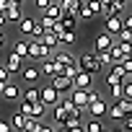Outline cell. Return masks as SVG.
Listing matches in <instances>:
<instances>
[{
	"instance_id": "cell-25",
	"label": "cell",
	"mask_w": 132,
	"mask_h": 132,
	"mask_svg": "<svg viewBox=\"0 0 132 132\" xmlns=\"http://www.w3.org/2000/svg\"><path fill=\"white\" fill-rule=\"evenodd\" d=\"M57 39H60V47H68V44L75 42V31H70V29H60V31H57Z\"/></svg>"
},
{
	"instance_id": "cell-28",
	"label": "cell",
	"mask_w": 132,
	"mask_h": 132,
	"mask_svg": "<svg viewBox=\"0 0 132 132\" xmlns=\"http://www.w3.org/2000/svg\"><path fill=\"white\" fill-rule=\"evenodd\" d=\"M13 52H18L23 60L29 57V39H16V44H13Z\"/></svg>"
},
{
	"instance_id": "cell-22",
	"label": "cell",
	"mask_w": 132,
	"mask_h": 132,
	"mask_svg": "<svg viewBox=\"0 0 132 132\" xmlns=\"http://www.w3.org/2000/svg\"><path fill=\"white\" fill-rule=\"evenodd\" d=\"M21 98H26V101H39V83H26V88L21 91Z\"/></svg>"
},
{
	"instance_id": "cell-24",
	"label": "cell",
	"mask_w": 132,
	"mask_h": 132,
	"mask_svg": "<svg viewBox=\"0 0 132 132\" xmlns=\"http://www.w3.org/2000/svg\"><path fill=\"white\" fill-rule=\"evenodd\" d=\"M42 42H44V44H47V47H49L52 52H54V49L60 47V39H57V34H54L52 29H47V31L42 34Z\"/></svg>"
},
{
	"instance_id": "cell-12",
	"label": "cell",
	"mask_w": 132,
	"mask_h": 132,
	"mask_svg": "<svg viewBox=\"0 0 132 132\" xmlns=\"http://www.w3.org/2000/svg\"><path fill=\"white\" fill-rule=\"evenodd\" d=\"M127 78V70L122 68V62H111V70H109V75H106V86L109 83H122Z\"/></svg>"
},
{
	"instance_id": "cell-27",
	"label": "cell",
	"mask_w": 132,
	"mask_h": 132,
	"mask_svg": "<svg viewBox=\"0 0 132 132\" xmlns=\"http://www.w3.org/2000/svg\"><path fill=\"white\" fill-rule=\"evenodd\" d=\"M44 16H49V18H54V21H60V16H62V8H60V3H54V0H52V3L42 11Z\"/></svg>"
},
{
	"instance_id": "cell-50",
	"label": "cell",
	"mask_w": 132,
	"mask_h": 132,
	"mask_svg": "<svg viewBox=\"0 0 132 132\" xmlns=\"http://www.w3.org/2000/svg\"><path fill=\"white\" fill-rule=\"evenodd\" d=\"M129 78H132V73H129Z\"/></svg>"
},
{
	"instance_id": "cell-29",
	"label": "cell",
	"mask_w": 132,
	"mask_h": 132,
	"mask_svg": "<svg viewBox=\"0 0 132 132\" xmlns=\"http://www.w3.org/2000/svg\"><path fill=\"white\" fill-rule=\"evenodd\" d=\"M83 129H88V132H101V129H104V122H101L98 117H93V122L83 124Z\"/></svg>"
},
{
	"instance_id": "cell-4",
	"label": "cell",
	"mask_w": 132,
	"mask_h": 132,
	"mask_svg": "<svg viewBox=\"0 0 132 132\" xmlns=\"http://www.w3.org/2000/svg\"><path fill=\"white\" fill-rule=\"evenodd\" d=\"M78 68H80V70H88L91 75H98V73L104 70V65L98 62L96 52H83V54L78 57Z\"/></svg>"
},
{
	"instance_id": "cell-45",
	"label": "cell",
	"mask_w": 132,
	"mask_h": 132,
	"mask_svg": "<svg viewBox=\"0 0 132 132\" xmlns=\"http://www.w3.org/2000/svg\"><path fill=\"white\" fill-rule=\"evenodd\" d=\"M5 42H8V36H5V31L0 29V47H5Z\"/></svg>"
},
{
	"instance_id": "cell-17",
	"label": "cell",
	"mask_w": 132,
	"mask_h": 132,
	"mask_svg": "<svg viewBox=\"0 0 132 132\" xmlns=\"http://www.w3.org/2000/svg\"><path fill=\"white\" fill-rule=\"evenodd\" d=\"M60 65H73V62H78V57L73 54V52H68V49H62V47H57L54 49V54H52Z\"/></svg>"
},
{
	"instance_id": "cell-21",
	"label": "cell",
	"mask_w": 132,
	"mask_h": 132,
	"mask_svg": "<svg viewBox=\"0 0 132 132\" xmlns=\"http://www.w3.org/2000/svg\"><path fill=\"white\" fill-rule=\"evenodd\" d=\"M34 29H36V18H29V16H23V18L18 21V31H21L23 36H29V39H31Z\"/></svg>"
},
{
	"instance_id": "cell-43",
	"label": "cell",
	"mask_w": 132,
	"mask_h": 132,
	"mask_svg": "<svg viewBox=\"0 0 132 132\" xmlns=\"http://www.w3.org/2000/svg\"><path fill=\"white\" fill-rule=\"evenodd\" d=\"M124 26H127V29H132V13H127V16H124Z\"/></svg>"
},
{
	"instance_id": "cell-13",
	"label": "cell",
	"mask_w": 132,
	"mask_h": 132,
	"mask_svg": "<svg viewBox=\"0 0 132 132\" xmlns=\"http://www.w3.org/2000/svg\"><path fill=\"white\" fill-rule=\"evenodd\" d=\"M21 86H16L13 80H8L5 83V88H3V93H0V98H3V101H18L21 98Z\"/></svg>"
},
{
	"instance_id": "cell-46",
	"label": "cell",
	"mask_w": 132,
	"mask_h": 132,
	"mask_svg": "<svg viewBox=\"0 0 132 132\" xmlns=\"http://www.w3.org/2000/svg\"><path fill=\"white\" fill-rule=\"evenodd\" d=\"M8 5H11V0H0V11H3V13H5V8H8Z\"/></svg>"
},
{
	"instance_id": "cell-42",
	"label": "cell",
	"mask_w": 132,
	"mask_h": 132,
	"mask_svg": "<svg viewBox=\"0 0 132 132\" xmlns=\"http://www.w3.org/2000/svg\"><path fill=\"white\" fill-rule=\"evenodd\" d=\"M0 132H13V127H11V122H0Z\"/></svg>"
},
{
	"instance_id": "cell-33",
	"label": "cell",
	"mask_w": 132,
	"mask_h": 132,
	"mask_svg": "<svg viewBox=\"0 0 132 132\" xmlns=\"http://www.w3.org/2000/svg\"><path fill=\"white\" fill-rule=\"evenodd\" d=\"M78 18H80V21H91V18H96V16H93V11H91V8H88L86 3H83V8H80V13H78Z\"/></svg>"
},
{
	"instance_id": "cell-38",
	"label": "cell",
	"mask_w": 132,
	"mask_h": 132,
	"mask_svg": "<svg viewBox=\"0 0 132 132\" xmlns=\"http://www.w3.org/2000/svg\"><path fill=\"white\" fill-rule=\"evenodd\" d=\"M122 129H129V132H132V114H124V119H122Z\"/></svg>"
},
{
	"instance_id": "cell-35",
	"label": "cell",
	"mask_w": 132,
	"mask_h": 132,
	"mask_svg": "<svg viewBox=\"0 0 132 132\" xmlns=\"http://www.w3.org/2000/svg\"><path fill=\"white\" fill-rule=\"evenodd\" d=\"M39 23H42V26H44V31H47V29H52V26H54V23H57V21H54V18H49V16H44V13H42V18H39Z\"/></svg>"
},
{
	"instance_id": "cell-41",
	"label": "cell",
	"mask_w": 132,
	"mask_h": 132,
	"mask_svg": "<svg viewBox=\"0 0 132 132\" xmlns=\"http://www.w3.org/2000/svg\"><path fill=\"white\" fill-rule=\"evenodd\" d=\"M34 3H36V8H39V11H44V8L52 3V0H34Z\"/></svg>"
},
{
	"instance_id": "cell-39",
	"label": "cell",
	"mask_w": 132,
	"mask_h": 132,
	"mask_svg": "<svg viewBox=\"0 0 132 132\" xmlns=\"http://www.w3.org/2000/svg\"><path fill=\"white\" fill-rule=\"evenodd\" d=\"M122 106H124V114H132V98H122Z\"/></svg>"
},
{
	"instance_id": "cell-2",
	"label": "cell",
	"mask_w": 132,
	"mask_h": 132,
	"mask_svg": "<svg viewBox=\"0 0 132 132\" xmlns=\"http://www.w3.org/2000/svg\"><path fill=\"white\" fill-rule=\"evenodd\" d=\"M54 52L42 42V39H29V57L26 60H31V62H42V60H47V57H52Z\"/></svg>"
},
{
	"instance_id": "cell-23",
	"label": "cell",
	"mask_w": 132,
	"mask_h": 132,
	"mask_svg": "<svg viewBox=\"0 0 132 132\" xmlns=\"http://www.w3.org/2000/svg\"><path fill=\"white\" fill-rule=\"evenodd\" d=\"M111 42H114V39H111V34H109V31H101V34L96 36L93 47H96V52H98V49H109V47H111Z\"/></svg>"
},
{
	"instance_id": "cell-3",
	"label": "cell",
	"mask_w": 132,
	"mask_h": 132,
	"mask_svg": "<svg viewBox=\"0 0 132 132\" xmlns=\"http://www.w3.org/2000/svg\"><path fill=\"white\" fill-rule=\"evenodd\" d=\"M18 111H23L26 117H34V119H44L47 111H49V106H44L42 101H26V98H21L18 101Z\"/></svg>"
},
{
	"instance_id": "cell-37",
	"label": "cell",
	"mask_w": 132,
	"mask_h": 132,
	"mask_svg": "<svg viewBox=\"0 0 132 132\" xmlns=\"http://www.w3.org/2000/svg\"><path fill=\"white\" fill-rule=\"evenodd\" d=\"M117 36H119L122 42H132V29H127V26H124V29H122V31H119Z\"/></svg>"
},
{
	"instance_id": "cell-44",
	"label": "cell",
	"mask_w": 132,
	"mask_h": 132,
	"mask_svg": "<svg viewBox=\"0 0 132 132\" xmlns=\"http://www.w3.org/2000/svg\"><path fill=\"white\" fill-rule=\"evenodd\" d=\"M114 3H117V5H119V8L124 11V8H127V3H132V0H114Z\"/></svg>"
},
{
	"instance_id": "cell-16",
	"label": "cell",
	"mask_w": 132,
	"mask_h": 132,
	"mask_svg": "<svg viewBox=\"0 0 132 132\" xmlns=\"http://www.w3.org/2000/svg\"><path fill=\"white\" fill-rule=\"evenodd\" d=\"M23 18V8H21V3H11L8 8H5V21L8 23H18Z\"/></svg>"
},
{
	"instance_id": "cell-26",
	"label": "cell",
	"mask_w": 132,
	"mask_h": 132,
	"mask_svg": "<svg viewBox=\"0 0 132 132\" xmlns=\"http://www.w3.org/2000/svg\"><path fill=\"white\" fill-rule=\"evenodd\" d=\"M26 119H29V117H26L23 111H16L8 122H11V127H13V132H16V129H23V127H26Z\"/></svg>"
},
{
	"instance_id": "cell-15",
	"label": "cell",
	"mask_w": 132,
	"mask_h": 132,
	"mask_svg": "<svg viewBox=\"0 0 132 132\" xmlns=\"http://www.w3.org/2000/svg\"><path fill=\"white\" fill-rule=\"evenodd\" d=\"M91 83H93V75L88 70H80L78 68V73L73 78V88H91Z\"/></svg>"
},
{
	"instance_id": "cell-18",
	"label": "cell",
	"mask_w": 132,
	"mask_h": 132,
	"mask_svg": "<svg viewBox=\"0 0 132 132\" xmlns=\"http://www.w3.org/2000/svg\"><path fill=\"white\" fill-rule=\"evenodd\" d=\"M83 3H86V0H60V8H62V13H73V16H78L80 8H83Z\"/></svg>"
},
{
	"instance_id": "cell-5",
	"label": "cell",
	"mask_w": 132,
	"mask_h": 132,
	"mask_svg": "<svg viewBox=\"0 0 132 132\" xmlns=\"http://www.w3.org/2000/svg\"><path fill=\"white\" fill-rule=\"evenodd\" d=\"M60 98H62V93L52 86V83H47V86H39V101L44 104V106H54V104H60Z\"/></svg>"
},
{
	"instance_id": "cell-8",
	"label": "cell",
	"mask_w": 132,
	"mask_h": 132,
	"mask_svg": "<svg viewBox=\"0 0 132 132\" xmlns=\"http://www.w3.org/2000/svg\"><path fill=\"white\" fill-rule=\"evenodd\" d=\"M21 80L23 83H39V78H42V70H39V65L36 62H31V65H26V68H21Z\"/></svg>"
},
{
	"instance_id": "cell-40",
	"label": "cell",
	"mask_w": 132,
	"mask_h": 132,
	"mask_svg": "<svg viewBox=\"0 0 132 132\" xmlns=\"http://www.w3.org/2000/svg\"><path fill=\"white\" fill-rule=\"evenodd\" d=\"M0 80H11V73H8L5 65H0Z\"/></svg>"
},
{
	"instance_id": "cell-14",
	"label": "cell",
	"mask_w": 132,
	"mask_h": 132,
	"mask_svg": "<svg viewBox=\"0 0 132 132\" xmlns=\"http://www.w3.org/2000/svg\"><path fill=\"white\" fill-rule=\"evenodd\" d=\"M68 96L73 98V104H75L78 109H83V111H86V106H88V88H73Z\"/></svg>"
},
{
	"instance_id": "cell-49",
	"label": "cell",
	"mask_w": 132,
	"mask_h": 132,
	"mask_svg": "<svg viewBox=\"0 0 132 132\" xmlns=\"http://www.w3.org/2000/svg\"><path fill=\"white\" fill-rule=\"evenodd\" d=\"M11 3H23V0H11Z\"/></svg>"
},
{
	"instance_id": "cell-48",
	"label": "cell",
	"mask_w": 132,
	"mask_h": 132,
	"mask_svg": "<svg viewBox=\"0 0 132 132\" xmlns=\"http://www.w3.org/2000/svg\"><path fill=\"white\" fill-rule=\"evenodd\" d=\"M5 83H8V80H0V93H3V88H5Z\"/></svg>"
},
{
	"instance_id": "cell-6",
	"label": "cell",
	"mask_w": 132,
	"mask_h": 132,
	"mask_svg": "<svg viewBox=\"0 0 132 132\" xmlns=\"http://www.w3.org/2000/svg\"><path fill=\"white\" fill-rule=\"evenodd\" d=\"M68 114H70V111H68V106H65L62 101L54 104V106H52V122H54L52 129H62V124H65V119H68Z\"/></svg>"
},
{
	"instance_id": "cell-10",
	"label": "cell",
	"mask_w": 132,
	"mask_h": 132,
	"mask_svg": "<svg viewBox=\"0 0 132 132\" xmlns=\"http://www.w3.org/2000/svg\"><path fill=\"white\" fill-rule=\"evenodd\" d=\"M124 13H117V16H109V18H104V26H106V31L111 34V36H117L122 29H124V18H122Z\"/></svg>"
},
{
	"instance_id": "cell-31",
	"label": "cell",
	"mask_w": 132,
	"mask_h": 132,
	"mask_svg": "<svg viewBox=\"0 0 132 132\" xmlns=\"http://www.w3.org/2000/svg\"><path fill=\"white\" fill-rule=\"evenodd\" d=\"M109 98H122V83H109Z\"/></svg>"
},
{
	"instance_id": "cell-1",
	"label": "cell",
	"mask_w": 132,
	"mask_h": 132,
	"mask_svg": "<svg viewBox=\"0 0 132 132\" xmlns=\"http://www.w3.org/2000/svg\"><path fill=\"white\" fill-rule=\"evenodd\" d=\"M106 109H109V101L101 96V93H96L93 88H88V106H86V111L91 114V117H106Z\"/></svg>"
},
{
	"instance_id": "cell-20",
	"label": "cell",
	"mask_w": 132,
	"mask_h": 132,
	"mask_svg": "<svg viewBox=\"0 0 132 132\" xmlns=\"http://www.w3.org/2000/svg\"><path fill=\"white\" fill-rule=\"evenodd\" d=\"M117 13H124L114 0H101V18H109V16H117Z\"/></svg>"
},
{
	"instance_id": "cell-34",
	"label": "cell",
	"mask_w": 132,
	"mask_h": 132,
	"mask_svg": "<svg viewBox=\"0 0 132 132\" xmlns=\"http://www.w3.org/2000/svg\"><path fill=\"white\" fill-rule=\"evenodd\" d=\"M86 5L93 11V16H101V0H86Z\"/></svg>"
},
{
	"instance_id": "cell-36",
	"label": "cell",
	"mask_w": 132,
	"mask_h": 132,
	"mask_svg": "<svg viewBox=\"0 0 132 132\" xmlns=\"http://www.w3.org/2000/svg\"><path fill=\"white\" fill-rule=\"evenodd\" d=\"M117 47H119V52L127 57V54H129V49H132V42H122V39H119V42H117Z\"/></svg>"
},
{
	"instance_id": "cell-19",
	"label": "cell",
	"mask_w": 132,
	"mask_h": 132,
	"mask_svg": "<svg viewBox=\"0 0 132 132\" xmlns=\"http://www.w3.org/2000/svg\"><path fill=\"white\" fill-rule=\"evenodd\" d=\"M106 117H111V119H124V106H122V98H114L111 104H109V109H106Z\"/></svg>"
},
{
	"instance_id": "cell-11",
	"label": "cell",
	"mask_w": 132,
	"mask_h": 132,
	"mask_svg": "<svg viewBox=\"0 0 132 132\" xmlns=\"http://www.w3.org/2000/svg\"><path fill=\"white\" fill-rule=\"evenodd\" d=\"M23 62H26V60H23L18 52H13V49H11V54L5 57V68H8V73H11V75H13V73L18 75V73H21V68H23Z\"/></svg>"
},
{
	"instance_id": "cell-47",
	"label": "cell",
	"mask_w": 132,
	"mask_h": 132,
	"mask_svg": "<svg viewBox=\"0 0 132 132\" xmlns=\"http://www.w3.org/2000/svg\"><path fill=\"white\" fill-rule=\"evenodd\" d=\"M5 23H8V21H5V13H3V11H0V29H3Z\"/></svg>"
},
{
	"instance_id": "cell-30",
	"label": "cell",
	"mask_w": 132,
	"mask_h": 132,
	"mask_svg": "<svg viewBox=\"0 0 132 132\" xmlns=\"http://www.w3.org/2000/svg\"><path fill=\"white\" fill-rule=\"evenodd\" d=\"M122 98H132V78L129 75L122 80Z\"/></svg>"
},
{
	"instance_id": "cell-32",
	"label": "cell",
	"mask_w": 132,
	"mask_h": 132,
	"mask_svg": "<svg viewBox=\"0 0 132 132\" xmlns=\"http://www.w3.org/2000/svg\"><path fill=\"white\" fill-rule=\"evenodd\" d=\"M96 57H98V62L104 65V68H106V65H111V54H109V49H98Z\"/></svg>"
},
{
	"instance_id": "cell-7",
	"label": "cell",
	"mask_w": 132,
	"mask_h": 132,
	"mask_svg": "<svg viewBox=\"0 0 132 132\" xmlns=\"http://www.w3.org/2000/svg\"><path fill=\"white\" fill-rule=\"evenodd\" d=\"M49 83H52V86H54V88H57V91H60L62 96L73 91V78H68V75H62V73L52 75V78H49Z\"/></svg>"
},
{
	"instance_id": "cell-9",
	"label": "cell",
	"mask_w": 132,
	"mask_h": 132,
	"mask_svg": "<svg viewBox=\"0 0 132 132\" xmlns=\"http://www.w3.org/2000/svg\"><path fill=\"white\" fill-rule=\"evenodd\" d=\"M39 70H42V75H44V78H52V75L62 73V65H60V62H57L54 57H47V60H42Z\"/></svg>"
}]
</instances>
